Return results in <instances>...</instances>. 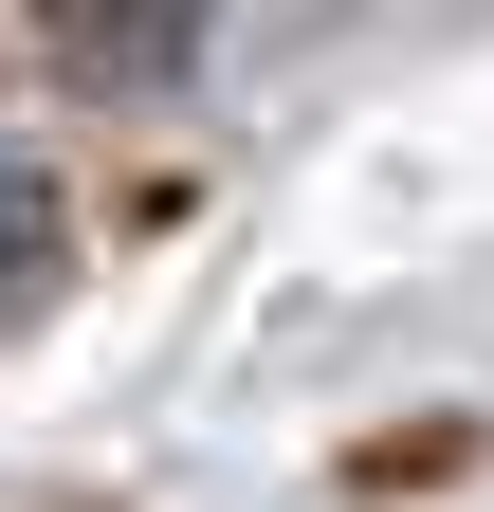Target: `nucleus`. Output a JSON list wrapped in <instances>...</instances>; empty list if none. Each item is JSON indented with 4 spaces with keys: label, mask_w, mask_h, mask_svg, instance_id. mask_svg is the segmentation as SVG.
Returning <instances> with one entry per match:
<instances>
[{
    "label": "nucleus",
    "mask_w": 494,
    "mask_h": 512,
    "mask_svg": "<svg viewBox=\"0 0 494 512\" xmlns=\"http://www.w3.org/2000/svg\"><path fill=\"white\" fill-rule=\"evenodd\" d=\"M202 19H220V0H55L74 74H110V92H165L183 55H202Z\"/></svg>",
    "instance_id": "f257e3e1"
},
{
    "label": "nucleus",
    "mask_w": 494,
    "mask_h": 512,
    "mask_svg": "<svg viewBox=\"0 0 494 512\" xmlns=\"http://www.w3.org/2000/svg\"><path fill=\"white\" fill-rule=\"evenodd\" d=\"M55 238H74V220H55V183H37L19 147H0V330H19V311L55 293Z\"/></svg>",
    "instance_id": "f03ea898"
}]
</instances>
